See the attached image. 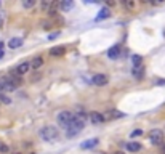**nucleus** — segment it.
Returning a JSON list of instances; mask_svg holds the SVG:
<instances>
[{
	"label": "nucleus",
	"mask_w": 165,
	"mask_h": 154,
	"mask_svg": "<svg viewBox=\"0 0 165 154\" xmlns=\"http://www.w3.org/2000/svg\"><path fill=\"white\" fill-rule=\"evenodd\" d=\"M143 76H144V67H143V66L135 67V69H133V77H136V79H143Z\"/></svg>",
	"instance_id": "a211bd4d"
},
{
	"label": "nucleus",
	"mask_w": 165,
	"mask_h": 154,
	"mask_svg": "<svg viewBox=\"0 0 165 154\" xmlns=\"http://www.w3.org/2000/svg\"><path fill=\"white\" fill-rule=\"evenodd\" d=\"M23 45V39H19V37H13V39H10V42H8V47L10 48H18V47H21Z\"/></svg>",
	"instance_id": "2eb2a0df"
},
{
	"label": "nucleus",
	"mask_w": 165,
	"mask_h": 154,
	"mask_svg": "<svg viewBox=\"0 0 165 154\" xmlns=\"http://www.w3.org/2000/svg\"><path fill=\"white\" fill-rule=\"evenodd\" d=\"M34 5H35V0H24V2H23L24 8H32Z\"/></svg>",
	"instance_id": "412c9836"
},
{
	"label": "nucleus",
	"mask_w": 165,
	"mask_h": 154,
	"mask_svg": "<svg viewBox=\"0 0 165 154\" xmlns=\"http://www.w3.org/2000/svg\"><path fill=\"white\" fill-rule=\"evenodd\" d=\"M0 101H2L3 104H10V103H11L10 98H8V96H5V95H2V93H0Z\"/></svg>",
	"instance_id": "5701e85b"
},
{
	"label": "nucleus",
	"mask_w": 165,
	"mask_h": 154,
	"mask_svg": "<svg viewBox=\"0 0 165 154\" xmlns=\"http://www.w3.org/2000/svg\"><path fill=\"white\" fill-rule=\"evenodd\" d=\"M0 93H3V88H2V79H0Z\"/></svg>",
	"instance_id": "c85d7f7f"
},
{
	"label": "nucleus",
	"mask_w": 165,
	"mask_h": 154,
	"mask_svg": "<svg viewBox=\"0 0 165 154\" xmlns=\"http://www.w3.org/2000/svg\"><path fill=\"white\" fill-rule=\"evenodd\" d=\"M72 117H74V114L71 113V111H61V113L58 114V117H56V120H58V124L61 125V127L67 129V125L71 124Z\"/></svg>",
	"instance_id": "20e7f679"
},
{
	"label": "nucleus",
	"mask_w": 165,
	"mask_h": 154,
	"mask_svg": "<svg viewBox=\"0 0 165 154\" xmlns=\"http://www.w3.org/2000/svg\"><path fill=\"white\" fill-rule=\"evenodd\" d=\"M123 116H125V114H123V113H120V111H116V109L106 111V113L103 114L104 120H114V119H120V117H123Z\"/></svg>",
	"instance_id": "39448f33"
},
{
	"label": "nucleus",
	"mask_w": 165,
	"mask_h": 154,
	"mask_svg": "<svg viewBox=\"0 0 165 154\" xmlns=\"http://www.w3.org/2000/svg\"><path fill=\"white\" fill-rule=\"evenodd\" d=\"M109 16H111V11H109V8H107V7H104V8H101V10H100L98 16H96V21L106 19V18H109Z\"/></svg>",
	"instance_id": "f8f14e48"
},
{
	"label": "nucleus",
	"mask_w": 165,
	"mask_h": 154,
	"mask_svg": "<svg viewBox=\"0 0 165 154\" xmlns=\"http://www.w3.org/2000/svg\"><path fill=\"white\" fill-rule=\"evenodd\" d=\"M50 3H51V2H47V0L42 3V10H44L45 13H48V10H50Z\"/></svg>",
	"instance_id": "bb28decb"
},
{
	"label": "nucleus",
	"mask_w": 165,
	"mask_h": 154,
	"mask_svg": "<svg viewBox=\"0 0 165 154\" xmlns=\"http://www.w3.org/2000/svg\"><path fill=\"white\" fill-rule=\"evenodd\" d=\"M88 119L93 122V124H101V122H104V117H103V114H100V113H96V111H91V113L88 114Z\"/></svg>",
	"instance_id": "0eeeda50"
},
{
	"label": "nucleus",
	"mask_w": 165,
	"mask_h": 154,
	"mask_svg": "<svg viewBox=\"0 0 165 154\" xmlns=\"http://www.w3.org/2000/svg\"><path fill=\"white\" fill-rule=\"evenodd\" d=\"M127 149L130 152H138L141 149V145L138 141H130V143H127Z\"/></svg>",
	"instance_id": "dca6fc26"
},
{
	"label": "nucleus",
	"mask_w": 165,
	"mask_h": 154,
	"mask_svg": "<svg viewBox=\"0 0 165 154\" xmlns=\"http://www.w3.org/2000/svg\"><path fill=\"white\" fill-rule=\"evenodd\" d=\"M72 5H74V2H72V0H67V2H59V8H61L63 11L71 10V8H72Z\"/></svg>",
	"instance_id": "6ab92c4d"
},
{
	"label": "nucleus",
	"mask_w": 165,
	"mask_h": 154,
	"mask_svg": "<svg viewBox=\"0 0 165 154\" xmlns=\"http://www.w3.org/2000/svg\"><path fill=\"white\" fill-rule=\"evenodd\" d=\"M64 53H66V47H63V45L53 47V48L50 50V55H51V56H61V55H64Z\"/></svg>",
	"instance_id": "9b49d317"
},
{
	"label": "nucleus",
	"mask_w": 165,
	"mask_h": 154,
	"mask_svg": "<svg viewBox=\"0 0 165 154\" xmlns=\"http://www.w3.org/2000/svg\"><path fill=\"white\" fill-rule=\"evenodd\" d=\"M2 58H3V50H2V51H0V60H2Z\"/></svg>",
	"instance_id": "473e14b6"
},
{
	"label": "nucleus",
	"mask_w": 165,
	"mask_h": 154,
	"mask_svg": "<svg viewBox=\"0 0 165 154\" xmlns=\"http://www.w3.org/2000/svg\"><path fill=\"white\" fill-rule=\"evenodd\" d=\"M162 154H165V143L162 145Z\"/></svg>",
	"instance_id": "7c9ffc66"
},
{
	"label": "nucleus",
	"mask_w": 165,
	"mask_h": 154,
	"mask_svg": "<svg viewBox=\"0 0 165 154\" xmlns=\"http://www.w3.org/2000/svg\"><path fill=\"white\" fill-rule=\"evenodd\" d=\"M2 88H3V92H15L16 90V87L11 85V83L7 80V77H2Z\"/></svg>",
	"instance_id": "ddd939ff"
},
{
	"label": "nucleus",
	"mask_w": 165,
	"mask_h": 154,
	"mask_svg": "<svg viewBox=\"0 0 165 154\" xmlns=\"http://www.w3.org/2000/svg\"><path fill=\"white\" fill-rule=\"evenodd\" d=\"M42 64H44V58H40V56L34 58V60H32V63H29V66H31L32 69H39V67H42Z\"/></svg>",
	"instance_id": "f3484780"
},
{
	"label": "nucleus",
	"mask_w": 165,
	"mask_h": 154,
	"mask_svg": "<svg viewBox=\"0 0 165 154\" xmlns=\"http://www.w3.org/2000/svg\"><path fill=\"white\" fill-rule=\"evenodd\" d=\"M7 152H8V146L0 141V154H7Z\"/></svg>",
	"instance_id": "b1692460"
},
{
	"label": "nucleus",
	"mask_w": 165,
	"mask_h": 154,
	"mask_svg": "<svg viewBox=\"0 0 165 154\" xmlns=\"http://www.w3.org/2000/svg\"><path fill=\"white\" fill-rule=\"evenodd\" d=\"M107 82H109V79H107L106 74H95L93 76V83H95V85H98V87L107 85Z\"/></svg>",
	"instance_id": "423d86ee"
},
{
	"label": "nucleus",
	"mask_w": 165,
	"mask_h": 154,
	"mask_svg": "<svg viewBox=\"0 0 165 154\" xmlns=\"http://www.w3.org/2000/svg\"><path fill=\"white\" fill-rule=\"evenodd\" d=\"M40 136H42L44 141H54L59 136V130L53 125H48V127H44L40 130Z\"/></svg>",
	"instance_id": "f03ea898"
},
{
	"label": "nucleus",
	"mask_w": 165,
	"mask_h": 154,
	"mask_svg": "<svg viewBox=\"0 0 165 154\" xmlns=\"http://www.w3.org/2000/svg\"><path fill=\"white\" fill-rule=\"evenodd\" d=\"M98 141H100L98 138H90V140H87V141L82 143V145H80V148H82V149H90V148H95L96 145H98Z\"/></svg>",
	"instance_id": "1a4fd4ad"
},
{
	"label": "nucleus",
	"mask_w": 165,
	"mask_h": 154,
	"mask_svg": "<svg viewBox=\"0 0 165 154\" xmlns=\"http://www.w3.org/2000/svg\"><path fill=\"white\" fill-rule=\"evenodd\" d=\"M3 50V42H0V51Z\"/></svg>",
	"instance_id": "2f4dec72"
},
{
	"label": "nucleus",
	"mask_w": 165,
	"mask_h": 154,
	"mask_svg": "<svg viewBox=\"0 0 165 154\" xmlns=\"http://www.w3.org/2000/svg\"><path fill=\"white\" fill-rule=\"evenodd\" d=\"M87 117H88L87 114H74L71 124L67 125V129H66L67 138H74V136H77L82 132V129L85 127V119Z\"/></svg>",
	"instance_id": "f257e3e1"
},
{
	"label": "nucleus",
	"mask_w": 165,
	"mask_h": 154,
	"mask_svg": "<svg viewBox=\"0 0 165 154\" xmlns=\"http://www.w3.org/2000/svg\"><path fill=\"white\" fill-rule=\"evenodd\" d=\"M120 50H122L120 45H114V47H111V48H109V51H107V56L111 58V60L119 58V56H120Z\"/></svg>",
	"instance_id": "6e6552de"
},
{
	"label": "nucleus",
	"mask_w": 165,
	"mask_h": 154,
	"mask_svg": "<svg viewBox=\"0 0 165 154\" xmlns=\"http://www.w3.org/2000/svg\"><path fill=\"white\" fill-rule=\"evenodd\" d=\"M131 63H133L135 67H140V66H143L141 64L143 63V58L140 56V55H133V56H131Z\"/></svg>",
	"instance_id": "aec40b11"
},
{
	"label": "nucleus",
	"mask_w": 165,
	"mask_h": 154,
	"mask_svg": "<svg viewBox=\"0 0 165 154\" xmlns=\"http://www.w3.org/2000/svg\"><path fill=\"white\" fill-rule=\"evenodd\" d=\"M157 83H159V85H165V80H159Z\"/></svg>",
	"instance_id": "c756f323"
},
{
	"label": "nucleus",
	"mask_w": 165,
	"mask_h": 154,
	"mask_svg": "<svg viewBox=\"0 0 165 154\" xmlns=\"http://www.w3.org/2000/svg\"><path fill=\"white\" fill-rule=\"evenodd\" d=\"M0 24H2V18H0Z\"/></svg>",
	"instance_id": "f704fd0d"
},
{
	"label": "nucleus",
	"mask_w": 165,
	"mask_h": 154,
	"mask_svg": "<svg viewBox=\"0 0 165 154\" xmlns=\"http://www.w3.org/2000/svg\"><path fill=\"white\" fill-rule=\"evenodd\" d=\"M7 80L11 83V85H15V87L21 85V82H23V79H21L18 74H10V76H7Z\"/></svg>",
	"instance_id": "9d476101"
},
{
	"label": "nucleus",
	"mask_w": 165,
	"mask_h": 154,
	"mask_svg": "<svg viewBox=\"0 0 165 154\" xmlns=\"http://www.w3.org/2000/svg\"><path fill=\"white\" fill-rule=\"evenodd\" d=\"M163 138H165V135H163V132L159 130V129L151 130V133H149V141H151V145H154V146L163 145Z\"/></svg>",
	"instance_id": "7ed1b4c3"
},
{
	"label": "nucleus",
	"mask_w": 165,
	"mask_h": 154,
	"mask_svg": "<svg viewBox=\"0 0 165 154\" xmlns=\"http://www.w3.org/2000/svg\"><path fill=\"white\" fill-rule=\"evenodd\" d=\"M42 27H44V29H51V27H53V24H51V21H42Z\"/></svg>",
	"instance_id": "393cba45"
},
{
	"label": "nucleus",
	"mask_w": 165,
	"mask_h": 154,
	"mask_svg": "<svg viewBox=\"0 0 165 154\" xmlns=\"http://www.w3.org/2000/svg\"><path fill=\"white\" fill-rule=\"evenodd\" d=\"M114 154H125V152H122V151H117V152H114Z\"/></svg>",
	"instance_id": "72a5a7b5"
},
{
	"label": "nucleus",
	"mask_w": 165,
	"mask_h": 154,
	"mask_svg": "<svg viewBox=\"0 0 165 154\" xmlns=\"http://www.w3.org/2000/svg\"><path fill=\"white\" fill-rule=\"evenodd\" d=\"M59 35V32H54V34H51V35H48V40H53V39H56Z\"/></svg>",
	"instance_id": "cd10ccee"
},
{
	"label": "nucleus",
	"mask_w": 165,
	"mask_h": 154,
	"mask_svg": "<svg viewBox=\"0 0 165 154\" xmlns=\"http://www.w3.org/2000/svg\"><path fill=\"white\" fill-rule=\"evenodd\" d=\"M29 67H31L29 63H21V64L16 67V74H18V76H24L27 71H29Z\"/></svg>",
	"instance_id": "4468645a"
},
{
	"label": "nucleus",
	"mask_w": 165,
	"mask_h": 154,
	"mask_svg": "<svg viewBox=\"0 0 165 154\" xmlns=\"http://www.w3.org/2000/svg\"><path fill=\"white\" fill-rule=\"evenodd\" d=\"M123 5H125L127 8H130V10H133V8L136 7V3L131 2V0H123Z\"/></svg>",
	"instance_id": "4be33fe9"
},
{
	"label": "nucleus",
	"mask_w": 165,
	"mask_h": 154,
	"mask_svg": "<svg viewBox=\"0 0 165 154\" xmlns=\"http://www.w3.org/2000/svg\"><path fill=\"white\" fill-rule=\"evenodd\" d=\"M141 135H143V130H141V129H138V130H133V132H131V138L141 136Z\"/></svg>",
	"instance_id": "a878e982"
}]
</instances>
